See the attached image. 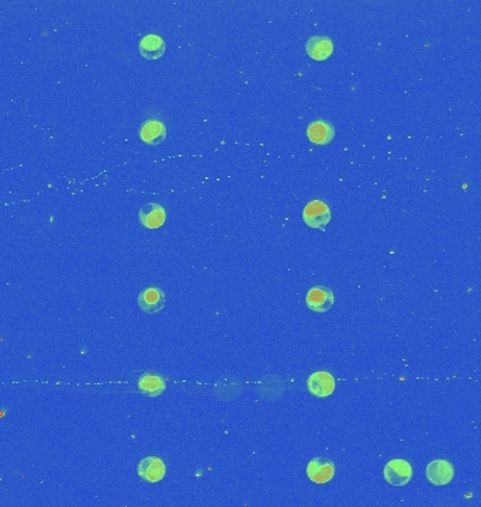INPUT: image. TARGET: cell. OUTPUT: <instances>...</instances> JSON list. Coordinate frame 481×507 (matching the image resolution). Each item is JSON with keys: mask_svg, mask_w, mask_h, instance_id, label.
I'll return each instance as SVG.
<instances>
[{"mask_svg": "<svg viewBox=\"0 0 481 507\" xmlns=\"http://www.w3.org/2000/svg\"><path fill=\"white\" fill-rule=\"evenodd\" d=\"M307 137L317 145H327L335 139V128L325 120H314L307 127Z\"/></svg>", "mask_w": 481, "mask_h": 507, "instance_id": "cell-9", "label": "cell"}, {"mask_svg": "<svg viewBox=\"0 0 481 507\" xmlns=\"http://www.w3.org/2000/svg\"><path fill=\"white\" fill-rule=\"evenodd\" d=\"M138 49H140V54L144 58L158 60L165 54L166 44H165L162 37H159L156 34H148V36L143 37V40L140 41Z\"/></svg>", "mask_w": 481, "mask_h": 507, "instance_id": "cell-11", "label": "cell"}, {"mask_svg": "<svg viewBox=\"0 0 481 507\" xmlns=\"http://www.w3.org/2000/svg\"><path fill=\"white\" fill-rule=\"evenodd\" d=\"M140 222L147 228H159L166 220V213L162 206L156 203H148L140 210Z\"/></svg>", "mask_w": 481, "mask_h": 507, "instance_id": "cell-12", "label": "cell"}, {"mask_svg": "<svg viewBox=\"0 0 481 507\" xmlns=\"http://www.w3.org/2000/svg\"><path fill=\"white\" fill-rule=\"evenodd\" d=\"M426 477L432 485L443 486L454 477V467L446 460H435L426 467Z\"/></svg>", "mask_w": 481, "mask_h": 507, "instance_id": "cell-4", "label": "cell"}, {"mask_svg": "<svg viewBox=\"0 0 481 507\" xmlns=\"http://www.w3.org/2000/svg\"><path fill=\"white\" fill-rule=\"evenodd\" d=\"M307 475L314 484H327L335 475V465L328 458H314L307 465Z\"/></svg>", "mask_w": 481, "mask_h": 507, "instance_id": "cell-5", "label": "cell"}, {"mask_svg": "<svg viewBox=\"0 0 481 507\" xmlns=\"http://www.w3.org/2000/svg\"><path fill=\"white\" fill-rule=\"evenodd\" d=\"M334 292L325 286H314L308 290L306 296L307 306L317 313H325L334 306Z\"/></svg>", "mask_w": 481, "mask_h": 507, "instance_id": "cell-3", "label": "cell"}, {"mask_svg": "<svg viewBox=\"0 0 481 507\" xmlns=\"http://www.w3.org/2000/svg\"><path fill=\"white\" fill-rule=\"evenodd\" d=\"M140 137L144 143L158 145L166 137V127L156 120H148L140 127Z\"/></svg>", "mask_w": 481, "mask_h": 507, "instance_id": "cell-13", "label": "cell"}, {"mask_svg": "<svg viewBox=\"0 0 481 507\" xmlns=\"http://www.w3.org/2000/svg\"><path fill=\"white\" fill-rule=\"evenodd\" d=\"M303 220L311 228L324 230L331 222V209L323 200H312L304 207Z\"/></svg>", "mask_w": 481, "mask_h": 507, "instance_id": "cell-1", "label": "cell"}, {"mask_svg": "<svg viewBox=\"0 0 481 507\" xmlns=\"http://www.w3.org/2000/svg\"><path fill=\"white\" fill-rule=\"evenodd\" d=\"M138 389L145 396L156 397L160 393L165 392L166 384L162 378L158 377V375H153V373H144V375L138 381Z\"/></svg>", "mask_w": 481, "mask_h": 507, "instance_id": "cell-14", "label": "cell"}, {"mask_svg": "<svg viewBox=\"0 0 481 507\" xmlns=\"http://www.w3.org/2000/svg\"><path fill=\"white\" fill-rule=\"evenodd\" d=\"M307 388L317 397H327L335 390V379L328 372H315L308 378Z\"/></svg>", "mask_w": 481, "mask_h": 507, "instance_id": "cell-8", "label": "cell"}, {"mask_svg": "<svg viewBox=\"0 0 481 507\" xmlns=\"http://www.w3.org/2000/svg\"><path fill=\"white\" fill-rule=\"evenodd\" d=\"M138 475L145 482L156 484L159 480H162L166 473L165 462L158 458V457H147L138 464Z\"/></svg>", "mask_w": 481, "mask_h": 507, "instance_id": "cell-6", "label": "cell"}, {"mask_svg": "<svg viewBox=\"0 0 481 507\" xmlns=\"http://www.w3.org/2000/svg\"><path fill=\"white\" fill-rule=\"evenodd\" d=\"M307 54L315 61H325L334 52V44L331 38L323 36H314L306 44Z\"/></svg>", "mask_w": 481, "mask_h": 507, "instance_id": "cell-10", "label": "cell"}, {"mask_svg": "<svg viewBox=\"0 0 481 507\" xmlns=\"http://www.w3.org/2000/svg\"><path fill=\"white\" fill-rule=\"evenodd\" d=\"M412 477V467L406 460H391L384 467V479L393 486H404Z\"/></svg>", "mask_w": 481, "mask_h": 507, "instance_id": "cell-2", "label": "cell"}, {"mask_svg": "<svg viewBox=\"0 0 481 507\" xmlns=\"http://www.w3.org/2000/svg\"><path fill=\"white\" fill-rule=\"evenodd\" d=\"M138 305L143 311L148 314H155L165 307L166 296L158 287H147L138 295Z\"/></svg>", "mask_w": 481, "mask_h": 507, "instance_id": "cell-7", "label": "cell"}]
</instances>
